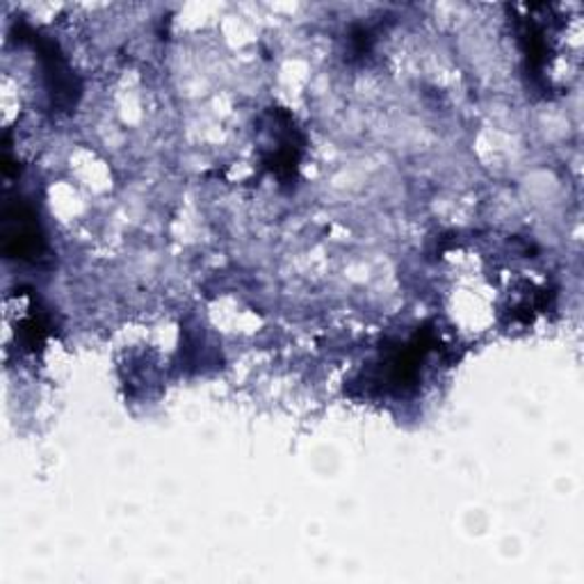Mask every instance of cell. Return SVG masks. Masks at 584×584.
<instances>
[{
  "instance_id": "6da1fadb",
  "label": "cell",
  "mask_w": 584,
  "mask_h": 584,
  "mask_svg": "<svg viewBox=\"0 0 584 584\" xmlns=\"http://www.w3.org/2000/svg\"><path fill=\"white\" fill-rule=\"evenodd\" d=\"M3 240L8 253L25 259L28 253H40V229L25 208H8L3 215Z\"/></svg>"
}]
</instances>
